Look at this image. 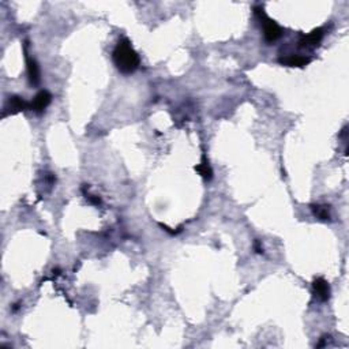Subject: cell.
I'll list each match as a JSON object with an SVG mask.
<instances>
[{
  "label": "cell",
  "instance_id": "10",
  "mask_svg": "<svg viewBox=\"0 0 349 349\" xmlns=\"http://www.w3.org/2000/svg\"><path fill=\"white\" fill-rule=\"evenodd\" d=\"M314 214L321 218V220H329L330 213H329V206H321V205H314L313 206Z\"/></svg>",
  "mask_w": 349,
  "mask_h": 349
},
{
  "label": "cell",
  "instance_id": "1",
  "mask_svg": "<svg viewBox=\"0 0 349 349\" xmlns=\"http://www.w3.org/2000/svg\"><path fill=\"white\" fill-rule=\"evenodd\" d=\"M114 63L123 74H131L139 67V56L129 38H120L114 50Z\"/></svg>",
  "mask_w": 349,
  "mask_h": 349
},
{
  "label": "cell",
  "instance_id": "8",
  "mask_svg": "<svg viewBox=\"0 0 349 349\" xmlns=\"http://www.w3.org/2000/svg\"><path fill=\"white\" fill-rule=\"evenodd\" d=\"M26 63H28V74L29 79L33 85H38L40 82V70L34 59H30L26 53Z\"/></svg>",
  "mask_w": 349,
  "mask_h": 349
},
{
  "label": "cell",
  "instance_id": "7",
  "mask_svg": "<svg viewBox=\"0 0 349 349\" xmlns=\"http://www.w3.org/2000/svg\"><path fill=\"white\" fill-rule=\"evenodd\" d=\"M7 109H10L11 114H17V112H21V111H25V109H30V104L26 102L22 97L13 96V97L8 99Z\"/></svg>",
  "mask_w": 349,
  "mask_h": 349
},
{
  "label": "cell",
  "instance_id": "6",
  "mask_svg": "<svg viewBox=\"0 0 349 349\" xmlns=\"http://www.w3.org/2000/svg\"><path fill=\"white\" fill-rule=\"evenodd\" d=\"M311 62V59L308 56H303V55H291V56L281 57L280 63L288 67H304Z\"/></svg>",
  "mask_w": 349,
  "mask_h": 349
},
{
  "label": "cell",
  "instance_id": "4",
  "mask_svg": "<svg viewBox=\"0 0 349 349\" xmlns=\"http://www.w3.org/2000/svg\"><path fill=\"white\" fill-rule=\"evenodd\" d=\"M50 100H52L50 93L47 90H41L40 93H37L36 97L30 102V109L34 111L36 114H41L45 111V108L50 105Z\"/></svg>",
  "mask_w": 349,
  "mask_h": 349
},
{
  "label": "cell",
  "instance_id": "2",
  "mask_svg": "<svg viewBox=\"0 0 349 349\" xmlns=\"http://www.w3.org/2000/svg\"><path fill=\"white\" fill-rule=\"evenodd\" d=\"M258 14L261 15V19H264V32H265V40L267 43H274L276 40H278L281 34H283V30L278 26L277 23L274 21L269 19L264 13H261V10L258 11Z\"/></svg>",
  "mask_w": 349,
  "mask_h": 349
},
{
  "label": "cell",
  "instance_id": "12",
  "mask_svg": "<svg viewBox=\"0 0 349 349\" xmlns=\"http://www.w3.org/2000/svg\"><path fill=\"white\" fill-rule=\"evenodd\" d=\"M255 249H257V252H259V254H264V249L262 247H259V242H255Z\"/></svg>",
  "mask_w": 349,
  "mask_h": 349
},
{
  "label": "cell",
  "instance_id": "11",
  "mask_svg": "<svg viewBox=\"0 0 349 349\" xmlns=\"http://www.w3.org/2000/svg\"><path fill=\"white\" fill-rule=\"evenodd\" d=\"M86 198L90 200L92 203L97 205V206H99V205H101V199L99 198V197H94V195H87V194H86Z\"/></svg>",
  "mask_w": 349,
  "mask_h": 349
},
{
  "label": "cell",
  "instance_id": "9",
  "mask_svg": "<svg viewBox=\"0 0 349 349\" xmlns=\"http://www.w3.org/2000/svg\"><path fill=\"white\" fill-rule=\"evenodd\" d=\"M195 169L199 172L200 176L203 179H206V180H210V179L213 178V171H212L210 165H209V163H207L205 158H203V163H202V164L195 166Z\"/></svg>",
  "mask_w": 349,
  "mask_h": 349
},
{
  "label": "cell",
  "instance_id": "5",
  "mask_svg": "<svg viewBox=\"0 0 349 349\" xmlns=\"http://www.w3.org/2000/svg\"><path fill=\"white\" fill-rule=\"evenodd\" d=\"M313 288L315 295L318 296V299H321L322 301H326L330 298V286L329 283L325 278H315L313 283Z\"/></svg>",
  "mask_w": 349,
  "mask_h": 349
},
{
  "label": "cell",
  "instance_id": "3",
  "mask_svg": "<svg viewBox=\"0 0 349 349\" xmlns=\"http://www.w3.org/2000/svg\"><path fill=\"white\" fill-rule=\"evenodd\" d=\"M323 34H325V33H323V29H315L310 34L303 36L300 38L299 47L300 48H315V47H318V45L321 44Z\"/></svg>",
  "mask_w": 349,
  "mask_h": 349
}]
</instances>
